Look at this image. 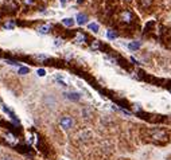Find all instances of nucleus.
Returning <instances> with one entry per match:
<instances>
[{
  "mask_svg": "<svg viewBox=\"0 0 171 160\" xmlns=\"http://www.w3.org/2000/svg\"><path fill=\"white\" fill-rule=\"evenodd\" d=\"M148 139H151V141L156 143V144H163L169 140V133L167 130L160 129V128H155V129H148Z\"/></svg>",
  "mask_w": 171,
  "mask_h": 160,
  "instance_id": "obj_1",
  "label": "nucleus"
},
{
  "mask_svg": "<svg viewBox=\"0 0 171 160\" xmlns=\"http://www.w3.org/2000/svg\"><path fill=\"white\" fill-rule=\"evenodd\" d=\"M119 19H120V22L121 23H124V24H127V26H131L135 23V14L132 12L131 10H124V11H121L120 12V15H119Z\"/></svg>",
  "mask_w": 171,
  "mask_h": 160,
  "instance_id": "obj_2",
  "label": "nucleus"
},
{
  "mask_svg": "<svg viewBox=\"0 0 171 160\" xmlns=\"http://www.w3.org/2000/svg\"><path fill=\"white\" fill-rule=\"evenodd\" d=\"M59 125L61 128H62L63 130H70L74 128V125H76V121H74V118L71 117V116H62V117L59 118Z\"/></svg>",
  "mask_w": 171,
  "mask_h": 160,
  "instance_id": "obj_3",
  "label": "nucleus"
},
{
  "mask_svg": "<svg viewBox=\"0 0 171 160\" xmlns=\"http://www.w3.org/2000/svg\"><path fill=\"white\" fill-rule=\"evenodd\" d=\"M86 40H88L86 34H84L82 31H77L76 36H74V42L78 43V45H84V43H86Z\"/></svg>",
  "mask_w": 171,
  "mask_h": 160,
  "instance_id": "obj_4",
  "label": "nucleus"
},
{
  "mask_svg": "<svg viewBox=\"0 0 171 160\" xmlns=\"http://www.w3.org/2000/svg\"><path fill=\"white\" fill-rule=\"evenodd\" d=\"M90 137H92V135H90V132H88V130H82V132H80L77 135V139L80 141H82V143L88 141Z\"/></svg>",
  "mask_w": 171,
  "mask_h": 160,
  "instance_id": "obj_5",
  "label": "nucleus"
},
{
  "mask_svg": "<svg viewBox=\"0 0 171 160\" xmlns=\"http://www.w3.org/2000/svg\"><path fill=\"white\" fill-rule=\"evenodd\" d=\"M76 20H77V24L84 26L88 23V15H86V14H78L76 16Z\"/></svg>",
  "mask_w": 171,
  "mask_h": 160,
  "instance_id": "obj_6",
  "label": "nucleus"
},
{
  "mask_svg": "<svg viewBox=\"0 0 171 160\" xmlns=\"http://www.w3.org/2000/svg\"><path fill=\"white\" fill-rule=\"evenodd\" d=\"M65 96L69 98V100H71V101H80V98H81L80 93H77V92H69V93H65Z\"/></svg>",
  "mask_w": 171,
  "mask_h": 160,
  "instance_id": "obj_7",
  "label": "nucleus"
},
{
  "mask_svg": "<svg viewBox=\"0 0 171 160\" xmlns=\"http://www.w3.org/2000/svg\"><path fill=\"white\" fill-rule=\"evenodd\" d=\"M38 31H39V34H49V33L51 31V24H49V23H45V24L39 26Z\"/></svg>",
  "mask_w": 171,
  "mask_h": 160,
  "instance_id": "obj_8",
  "label": "nucleus"
},
{
  "mask_svg": "<svg viewBox=\"0 0 171 160\" xmlns=\"http://www.w3.org/2000/svg\"><path fill=\"white\" fill-rule=\"evenodd\" d=\"M117 36H119V33H117V30H115V28H109V30L106 31V38H108V39L115 40Z\"/></svg>",
  "mask_w": 171,
  "mask_h": 160,
  "instance_id": "obj_9",
  "label": "nucleus"
},
{
  "mask_svg": "<svg viewBox=\"0 0 171 160\" xmlns=\"http://www.w3.org/2000/svg\"><path fill=\"white\" fill-rule=\"evenodd\" d=\"M140 47H141V42H139V40H133V42L128 43V49H129V50H132V51L139 50Z\"/></svg>",
  "mask_w": 171,
  "mask_h": 160,
  "instance_id": "obj_10",
  "label": "nucleus"
},
{
  "mask_svg": "<svg viewBox=\"0 0 171 160\" xmlns=\"http://www.w3.org/2000/svg\"><path fill=\"white\" fill-rule=\"evenodd\" d=\"M74 19L73 18H65V19H62V24L65 26V27H73L74 26Z\"/></svg>",
  "mask_w": 171,
  "mask_h": 160,
  "instance_id": "obj_11",
  "label": "nucleus"
},
{
  "mask_svg": "<svg viewBox=\"0 0 171 160\" xmlns=\"http://www.w3.org/2000/svg\"><path fill=\"white\" fill-rule=\"evenodd\" d=\"M139 4H140L141 8H144V10H147V8L151 7L152 4V0H139Z\"/></svg>",
  "mask_w": 171,
  "mask_h": 160,
  "instance_id": "obj_12",
  "label": "nucleus"
},
{
  "mask_svg": "<svg viewBox=\"0 0 171 160\" xmlns=\"http://www.w3.org/2000/svg\"><path fill=\"white\" fill-rule=\"evenodd\" d=\"M88 28L90 31H93V33H98V28H100V26L97 24V23H89L88 24Z\"/></svg>",
  "mask_w": 171,
  "mask_h": 160,
  "instance_id": "obj_13",
  "label": "nucleus"
},
{
  "mask_svg": "<svg viewBox=\"0 0 171 160\" xmlns=\"http://www.w3.org/2000/svg\"><path fill=\"white\" fill-rule=\"evenodd\" d=\"M100 47H101V42H100V40H93V42L90 43V49H92V50H98Z\"/></svg>",
  "mask_w": 171,
  "mask_h": 160,
  "instance_id": "obj_14",
  "label": "nucleus"
},
{
  "mask_svg": "<svg viewBox=\"0 0 171 160\" xmlns=\"http://www.w3.org/2000/svg\"><path fill=\"white\" fill-rule=\"evenodd\" d=\"M28 73H30V69L28 67H19V70H18V74H20V75L28 74Z\"/></svg>",
  "mask_w": 171,
  "mask_h": 160,
  "instance_id": "obj_15",
  "label": "nucleus"
},
{
  "mask_svg": "<svg viewBox=\"0 0 171 160\" xmlns=\"http://www.w3.org/2000/svg\"><path fill=\"white\" fill-rule=\"evenodd\" d=\"M4 27H5V28H8V30H11V28L15 27V24H14L12 22H8V23H5V24H4Z\"/></svg>",
  "mask_w": 171,
  "mask_h": 160,
  "instance_id": "obj_16",
  "label": "nucleus"
},
{
  "mask_svg": "<svg viewBox=\"0 0 171 160\" xmlns=\"http://www.w3.org/2000/svg\"><path fill=\"white\" fill-rule=\"evenodd\" d=\"M55 81H57L58 83H61V85H62V86H66V82H65V81H63L61 77H55Z\"/></svg>",
  "mask_w": 171,
  "mask_h": 160,
  "instance_id": "obj_17",
  "label": "nucleus"
},
{
  "mask_svg": "<svg viewBox=\"0 0 171 160\" xmlns=\"http://www.w3.org/2000/svg\"><path fill=\"white\" fill-rule=\"evenodd\" d=\"M82 113H84V117H85V118H89V117H90V112H89L88 109H84Z\"/></svg>",
  "mask_w": 171,
  "mask_h": 160,
  "instance_id": "obj_18",
  "label": "nucleus"
},
{
  "mask_svg": "<svg viewBox=\"0 0 171 160\" xmlns=\"http://www.w3.org/2000/svg\"><path fill=\"white\" fill-rule=\"evenodd\" d=\"M38 75H39V77H45V75H46L45 69H39V70H38Z\"/></svg>",
  "mask_w": 171,
  "mask_h": 160,
  "instance_id": "obj_19",
  "label": "nucleus"
},
{
  "mask_svg": "<svg viewBox=\"0 0 171 160\" xmlns=\"http://www.w3.org/2000/svg\"><path fill=\"white\" fill-rule=\"evenodd\" d=\"M61 45H62V40H61V39H55V40H54V46H55V47H59Z\"/></svg>",
  "mask_w": 171,
  "mask_h": 160,
  "instance_id": "obj_20",
  "label": "nucleus"
},
{
  "mask_svg": "<svg viewBox=\"0 0 171 160\" xmlns=\"http://www.w3.org/2000/svg\"><path fill=\"white\" fill-rule=\"evenodd\" d=\"M7 137H8V140H10V141H15V137H14V136L11 135V133H8Z\"/></svg>",
  "mask_w": 171,
  "mask_h": 160,
  "instance_id": "obj_21",
  "label": "nucleus"
},
{
  "mask_svg": "<svg viewBox=\"0 0 171 160\" xmlns=\"http://www.w3.org/2000/svg\"><path fill=\"white\" fill-rule=\"evenodd\" d=\"M23 2L26 3V4H28V5H31L34 3V0H23Z\"/></svg>",
  "mask_w": 171,
  "mask_h": 160,
  "instance_id": "obj_22",
  "label": "nucleus"
},
{
  "mask_svg": "<svg viewBox=\"0 0 171 160\" xmlns=\"http://www.w3.org/2000/svg\"><path fill=\"white\" fill-rule=\"evenodd\" d=\"M0 160H12V159H11L10 156H3V158L0 159Z\"/></svg>",
  "mask_w": 171,
  "mask_h": 160,
  "instance_id": "obj_23",
  "label": "nucleus"
},
{
  "mask_svg": "<svg viewBox=\"0 0 171 160\" xmlns=\"http://www.w3.org/2000/svg\"><path fill=\"white\" fill-rule=\"evenodd\" d=\"M59 2H61V4H62V5L66 4V0H59Z\"/></svg>",
  "mask_w": 171,
  "mask_h": 160,
  "instance_id": "obj_24",
  "label": "nucleus"
},
{
  "mask_svg": "<svg viewBox=\"0 0 171 160\" xmlns=\"http://www.w3.org/2000/svg\"><path fill=\"white\" fill-rule=\"evenodd\" d=\"M77 3L78 4H81V3H84V0H77Z\"/></svg>",
  "mask_w": 171,
  "mask_h": 160,
  "instance_id": "obj_25",
  "label": "nucleus"
},
{
  "mask_svg": "<svg viewBox=\"0 0 171 160\" xmlns=\"http://www.w3.org/2000/svg\"><path fill=\"white\" fill-rule=\"evenodd\" d=\"M169 90H170V93H171V88H169Z\"/></svg>",
  "mask_w": 171,
  "mask_h": 160,
  "instance_id": "obj_26",
  "label": "nucleus"
},
{
  "mask_svg": "<svg viewBox=\"0 0 171 160\" xmlns=\"http://www.w3.org/2000/svg\"><path fill=\"white\" fill-rule=\"evenodd\" d=\"M125 2H131V0H125Z\"/></svg>",
  "mask_w": 171,
  "mask_h": 160,
  "instance_id": "obj_27",
  "label": "nucleus"
}]
</instances>
